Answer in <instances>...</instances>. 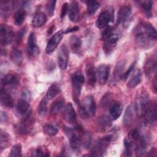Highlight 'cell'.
<instances>
[{"instance_id":"1","label":"cell","mask_w":157,"mask_h":157,"mask_svg":"<svg viewBox=\"0 0 157 157\" xmlns=\"http://www.w3.org/2000/svg\"><path fill=\"white\" fill-rule=\"evenodd\" d=\"M78 111L83 118L93 117L96 111V104L94 97L88 95L85 98L83 102L79 105Z\"/></svg>"},{"instance_id":"2","label":"cell","mask_w":157,"mask_h":157,"mask_svg":"<svg viewBox=\"0 0 157 157\" xmlns=\"http://www.w3.org/2000/svg\"><path fill=\"white\" fill-rule=\"evenodd\" d=\"M112 136L109 135L97 140L91 148V153L93 156H102L112 140Z\"/></svg>"},{"instance_id":"3","label":"cell","mask_w":157,"mask_h":157,"mask_svg":"<svg viewBox=\"0 0 157 157\" xmlns=\"http://www.w3.org/2000/svg\"><path fill=\"white\" fill-rule=\"evenodd\" d=\"M71 82L73 96L75 101H77L80 96L82 88L85 82V77L82 73L76 72L72 75Z\"/></svg>"},{"instance_id":"4","label":"cell","mask_w":157,"mask_h":157,"mask_svg":"<svg viewBox=\"0 0 157 157\" xmlns=\"http://www.w3.org/2000/svg\"><path fill=\"white\" fill-rule=\"evenodd\" d=\"M69 142L71 149L75 152H78L80 150L81 145L82 144V131L81 128H77L73 132L72 130L69 131Z\"/></svg>"},{"instance_id":"5","label":"cell","mask_w":157,"mask_h":157,"mask_svg":"<svg viewBox=\"0 0 157 157\" xmlns=\"http://www.w3.org/2000/svg\"><path fill=\"white\" fill-rule=\"evenodd\" d=\"M13 31L12 28L7 25L1 24L0 26V43L2 46L10 44L13 40Z\"/></svg>"},{"instance_id":"6","label":"cell","mask_w":157,"mask_h":157,"mask_svg":"<svg viewBox=\"0 0 157 157\" xmlns=\"http://www.w3.org/2000/svg\"><path fill=\"white\" fill-rule=\"evenodd\" d=\"M69 51L66 45H62L58 53V64L61 70H65L68 64Z\"/></svg>"},{"instance_id":"7","label":"cell","mask_w":157,"mask_h":157,"mask_svg":"<svg viewBox=\"0 0 157 157\" xmlns=\"http://www.w3.org/2000/svg\"><path fill=\"white\" fill-rule=\"evenodd\" d=\"M156 102L150 103L145 113L142 115L145 123L152 124L156 120Z\"/></svg>"},{"instance_id":"8","label":"cell","mask_w":157,"mask_h":157,"mask_svg":"<svg viewBox=\"0 0 157 157\" xmlns=\"http://www.w3.org/2000/svg\"><path fill=\"white\" fill-rule=\"evenodd\" d=\"M27 52L30 56H36L39 53V48L37 44L36 35L34 33H31L28 36L27 42Z\"/></svg>"},{"instance_id":"9","label":"cell","mask_w":157,"mask_h":157,"mask_svg":"<svg viewBox=\"0 0 157 157\" xmlns=\"http://www.w3.org/2000/svg\"><path fill=\"white\" fill-rule=\"evenodd\" d=\"M64 31H59L55 33L49 40L47 47H46V52L47 53H50L53 52L56 48L58 47L59 43L61 40L63 38V36L64 34Z\"/></svg>"},{"instance_id":"10","label":"cell","mask_w":157,"mask_h":157,"mask_svg":"<svg viewBox=\"0 0 157 157\" xmlns=\"http://www.w3.org/2000/svg\"><path fill=\"white\" fill-rule=\"evenodd\" d=\"M16 109L17 113L24 118L30 116L31 107L28 101L24 99H19L17 103Z\"/></svg>"},{"instance_id":"11","label":"cell","mask_w":157,"mask_h":157,"mask_svg":"<svg viewBox=\"0 0 157 157\" xmlns=\"http://www.w3.org/2000/svg\"><path fill=\"white\" fill-rule=\"evenodd\" d=\"M63 118L67 122L71 124H74L76 122V113L71 102L67 103L64 109Z\"/></svg>"},{"instance_id":"12","label":"cell","mask_w":157,"mask_h":157,"mask_svg":"<svg viewBox=\"0 0 157 157\" xmlns=\"http://www.w3.org/2000/svg\"><path fill=\"white\" fill-rule=\"evenodd\" d=\"M136 42L137 45L142 48L148 47L152 40L138 28L136 29Z\"/></svg>"},{"instance_id":"13","label":"cell","mask_w":157,"mask_h":157,"mask_svg":"<svg viewBox=\"0 0 157 157\" xmlns=\"http://www.w3.org/2000/svg\"><path fill=\"white\" fill-rule=\"evenodd\" d=\"M131 13V9L127 6H121L117 14V23L123 24L125 23L130 17Z\"/></svg>"},{"instance_id":"14","label":"cell","mask_w":157,"mask_h":157,"mask_svg":"<svg viewBox=\"0 0 157 157\" xmlns=\"http://www.w3.org/2000/svg\"><path fill=\"white\" fill-rule=\"evenodd\" d=\"M137 28L145 33L151 40H156L157 33L155 28L148 23H144L137 26Z\"/></svg>"},{"instance_id":"15","label":"cell","mask_w":157,"mask_h":157,"mask_svg":"<svg viewBox=\"0 0 157 157\" xmlns=\"http://www.w3.org/2000/svg\"><path fill=\"white\" fill-rule=\"evenodd\" d=\"M98 78L101 85H104L109 77L110 67L107 64H102L98 69Z\"/></svg>"},{"instance_id":"16","label":"cell","mask_w":157,"mask_h":157,"mask_svg":"<svg viewBox=\"0 0 157 157\" xmlns=\"http://www.w3.org/2000/svg\"><path fill=\"white\" fill-rule=\"evenodd\" d=\"M111 19L112 16L110 13L108 11H103L99 14L96 21V26L99 29L105 28L107 26Z\"/></svg>"},{"instance_id":"17","label":"cell","mask_w":157,"mask_h":157,"mask_svg":"<svg viewBox=\"0 0 157 157\" xmlns=\"http://www.w3.org/2000/svg\"><path fill=\"white\" fill-rule=\"evenodd\" d=\"M137 113L135 105H129L127 107L123 117V123L125 126H129L134 121Z\"/></svg>"},{"instance_id":"18","label":"cell","mask_w":157,"mask_h":157,"mask_svg":"<svg viewBox=\"0 0 157 157\" xmlns=\"http://www.w3.org/2000/svg\"><path fill=\"white\" fill-rule=\"evenodd\" d=\"M85 74L87 83L90 86H93L96 81V75L94 65L92 63H88L85 67Z\"/></svg>"},{"instance_id":"19","label":"cell","mask_w":157,"mask_h":157,"mask_svg":"<svg viewBox=\"0 0 157 157\" xmlns=\"http://www.w3.org/2000/svg\"><path fill=\"white\" fill-rule=\"evenodd\" d=\"M80 14L79 4L77 1H72L69 8V17L70 20L73 22L78 21Z\"/></svg>"},{"instance_id":"20","label":"cell","mask_w":157,"mask_h":157,"mask_svg":"<svg viewBox=\"0 0 157 157\" xmlns=\"http://www.w3.org/2000/svg\"><path fill=\"white\" fill-rule=\"evenodd\" d=\"M0 101L1 105L7 107L11 108L13 106V99L12 96L6 90L1 88V96H0Z\"/></svg>"},{"instance_id":"21","label":"cell","mask_w":157,"mask_h":157,"mask_svg":"<svg viewBox=\"0 0 157 157\" xmlns=\"http://www.w3.org/2000/svg\"><path fill=\"white\" fill-rule=\"evenodd\" d=\"M123 111V105L121 102H113L109 108V113L111 119L115 120L121 115Z\"/></svg>"},{"instance_id":"22","label":"cell","mask_w":157,"mask_h":157,"mask_svg":"<svg viewBox=\"0 0 157 157\" xmlns=\"http://www.w3.org/2000/svg\"><path fill=\"white\" fill-rule=\"evenodd\" d=\"M29 118L30 116L27 118H25L24 120L17 126V129L20 134H26L31 131L32 124L31 123V120H29Z\"/></svg>"},{"instance_id":"23","label":"cell","mask_w":157,"mask_h":157,"mask_svg":"<svg viewBox=\"0 0 157 157\" xmlns=\"http://www.w3.org/2000/svg\"><path fill=\"white\" fill-rule=\"evenodd\" d=\"M142 72L140 69L136 70L131 78L129 80L127 83V86L130 88H134L137 86L142 80Z\"/></svg>"},{"instance_id":"24","label":"cell","mask_w":157,"mask_h":157,"mask_svg":"<svg viewBox=\"0 0 157 157\" xmlns=\"http://www.w3.org/2000/svg\"><path fill=\"white\" fill-rule=\"evenodd\" d=\"M64 105V99L63 98H61L55 101L52 104L50 107V114L52 115H55L58 114L63 108Z\"/></svg>"},{"instance_id":"25","label":"cell","mask_w":157,"mask_h":157,"mask_svg":"<svg viewBox=\"0 0 157 157\" xmlns=\"http://www.w3.org/2000/svg\"><path fill=\"white\" fill-rule=\"evenodd\" d=\"M125 63L124 61H119L115 68L113 76H112V82L113 83H116L117 81H118L119 78H121V76L122 75V72L123 71V69L124 67Z\"/></svg>"},{"instance_id":"26","label":"cell","mask_w":157,"mask_h":157,"mask_svg":"<svg viewBox=\"0 0 157 157\" xmlns=\"http://www.w3.org/2000/svg\"><path fill=\"white\" fill-rule=\"evenodd\" d=\"M47 21L46 15L42 12L37 13L32 20V25L35 28H39L43 26Z\"/></svg>"},{"instance_id":"27","label":"cell","mask_w":157,"mask_h":157,"mask_svg":"<svg viewBox=\"0 0 157 157\" xmlns=\"http://www.w3.org/2000/svg\"><path fill=\"white\" fill-rule=\"evenodd\" d=\"M18 77L12 74H7L4 75L1 78V83L4 85H16L18 83Z\"/></svg>"},{"instance_id":"28","label":"cell","mask_w":157,"mask_h":157,"mask_svg":"<svg viewBox=\"0 0 157 157\" xmlns=\"http://www.w3.org/2000/svg\"><path fill=\"white\" fill-rule=\"evenodd\" d=\"M61 92L60 87L55 83L52 84L47 90L46 97L48 99L50 100L55 98Z\"/></svg>"},{"instance_id":"29","label":"cell","mask_w":157,"mask_h":157,"mask_svg":"<svg viewBox=\"0 0 157 157\" xmlns=\"http://www.w3.org/2000/svg\"><path fill=\"white\" fill-rule=\"evenodd\" d=\"M10 58L14 64L20 65L23 61L21 52L17 48H13L10 53Z\"/></svg>"},{"instance_id":"30","label":"cell","mask_w":157,"mask_h":157,"mask_svg":"<svg viewBox=\"0 0 157 157\" xmlns=\"http://www.w3.org/2000/svg\"><path fill=\"white\" fill-rule=\"evenodd\" d=\"M69 43L72 50L74 52H78L82 45V40L77 36H72L70 38Z\"/></svg>"},{"instance_id":"31","label":"cell","mask_w":157,"mask_h":157,"mask_svg":"<svg viewBox=\"0 0 157 157\" xmlns=\"http://www.w3.org/2000/svg\"><path fill=\"white\" fill-rule=\"evenodd\" d=\"M26 17V12L25 10H18L14 15V23L17 26L21 25L25 21Z\"/></svg>"},{"instance_id":"32","label":"cell","mask_w":157,"mask_h":157,"mask_svg":"<svg viewBox=\"0 0 157 157\" xmlns=\"http://www.w3.org/2000/svg\"><path fill=\"white\" fill-rule=\"evenodd\" d=\"M10 144V136L5 131L1 130L0 135V147L2 150L4 148H7Z\"/></svg>"},{"instance_id":"33","label":"cell","mask_w":157,"mask_h":157,"mask_svg":"<svg viewBox=\"0 0 157 157\" xmlns=\"http://www.w3.org/2000/svg\"><path fill=\"white\" fill-rule=\"evenodd\" d=\"M97 123L102 128H107L111 126L112 119L109 117L102 115L98 118Z\"/></svg>"},{"instance_id":"34","label":"cell","mask_w":157,"mask_h":157,"mask_svg":"<svg viewBox=\"0 0 157 157\" xmlns=\"http://www.w3.org/2000/svg\"><path fill=\"white\" fill-rule=\"evenodd\" d=\"M86 2L87 6V12L90 15L94 13L100 6L99 2L96 1H87Z\"/></svg>"},{"instance_id":"35","label":"cell","mask_w":157,"mask_h":157,"mask_svg":"<svg viewBox=\"0 0 157 157\" xmlns=\"http://www.w3.org/2000/svg\"><path fill=\"white\" fill-rule=\"evenodd\" d=\"M140 134L137 129H131L128 134V140L132 145L136 144L140 137Z\"/></svg>"},{"instance_id":"36","label":"cell","mask_w":157,"mask_h":157,"mask_svg":"<svg viewBox=\"0 0 157 157\" xmlns=\"http://www.w3.org/2000/svg\"><path fill=\"white\" fill-rule=\"evenodd\" d=\"M37 111L39 115L41 117H44L46 115L47 112V101L45 98H43L39 104Z\"/></svg>"},{"instance_id":"37","label":"cell","mask_w":157,"mask_h":157,"mask_svg":"<svg viewBox=\"0 0 157 157\" xmlns=\"http://www.w3.org/2000/svg\"><path fill=\"white\" fill-rule=\"evenodd\" d=\"M43 131L45 134L50 136H54L58 133L57 128L49 123H47L43 126Z\"/></svg>"},{"instance_id":"38","label":"cell","mask_w":157,"mask_h":157,"mask_svg":"<svg viewBox=\"0 0 157 157\" xmlns=\"http://www.w3.org/2000/svg\"><path fill=\"white\" fill-rule=\"evenodd\" d=\"M156 60H151L149 59L147 61V63L145 64V72L148 74H150L151 72H153L154 71H156Z\"/></svg>"},{"instance_id":"39","label":"cell","mask_w":157,"mask_h":157,"mask_svg":"<svg viewBox=\"0 0 157 157\" xmlns=\"http://www.w3.org/2000/svg\"><path fill=\"white\" fill-rule=\"evenodd\" d=\"M118 34L113 33L107 39L106 41H105L106 42L107 46L109 47H113L114 46L116 45L118 40Z\"/></svg>"},{"instance_id":"40","label":"cell","mask_w":157,"mask_h":157,"mask_svg":"<svg viewBox=\"0 0 157 157\" xmlns=\"http://www.w3.org/2000/svg\"><path fill=\"white\" fill-rule=\"evenodd\" d=\"M140 6L147 15L151 14V9L153 6V2L151 1H144L140 2Z\"/></svg>"},{"instance_id":"41","label":"cell","mask_w":157,"mask_h":157,"mask_svg":"<svg viewBox=\"0 0 157 157\" xmlns=\"http://www.w3.org/2000/svg\"><path fill=\"white\" fill-rule=\"evenodd\" d=\"M21 145L20 144H17L14 145L10 150V156L12 157H15V156H21Z\"/></svg>"},{"instance_id":"42","label":"cell","mask_w":157,"mask_h":157,"mask_svg":"<svg viewBox=\"0 0 157 157\" xmlns=\"http://www.w3.org/2000/svg\"><path fill=\"white\" fill-rule=\"evenodd\" d=\"M11 6L12 5L10 4V1H4L1 2V13L2 15H4V16L7 15L9 13L10 9H11Z\"/></svg>"},{"instance_id":"43","label":"cell","mask_w":157,"mask_h":157,"mask_svg":"<svg viewBox=\"0 0 157 157\" xmlns=\"http://www.w3.org/2000/svg\"><path fill=\"white\" fill-rule=\"evenodd\" d=\"M56 2V1H48L46 4V10L50 16H52L54 13Z\"/></svg>"},{"instance_id":"44","label":"cell","mask_w":157,"mask_h":157,"mask_svg":"<svg viewBox=\"0 0 157 157\" xmlns=\"http://www.w3.org/2000/svg\"><path fill=\"white\" fill-rule=\"evenodd\" d=\"M124 145L125 147V150H124V155L130 156L132 155V144L129 142L128 139H125L124 140Z\"/></svg>"},{"instance_id":"45","label":"cell","mask_w":157,"mask_h":157,"mask_svg":"<svg viewBox=\"0 0 157 157\" xmlns=\"http://www.w3.org/2000/svg\"><path fill=\"white\" fill-rule=\"evenodd\" d=\"M114 33L113 29L111 26H107L104 29L102 33V37L104 41H106L107 39Z\"/></svg>"},{"instance_id":"46","label":"cell","mask_w":157,"mask_h":157,"mask_svg":"<svg viewBox=\"0 0 157 157\" xmlns=\"http://www.w3.org/2000/svg\"><path fill=\"white\" fill-rule=\"evenodd\" d=\"M112 95L110 94H106L102 99V102H101V104L102 105V107H107V106H109V108L111 106V105L113 104V103H111L112 102Z\"/></svg>"},{"instance_id":"47","label":"cell","mask_w":157,"mask_h":157,"mask_svg":"<svg viewBox=\"0 0 157 157\" xmlns=\"http://www.w3.org/2000/svg\"><path fill=\"white\" fill-rule=\"evenodd\" d=\"M136 61L133 62L131 64V65L129 66V67L128 69V70L122 74V75L121 76V78H121V80L125 81L128 78V77L129 76V75L132 73V71L134 68V66L136 65Z\"/></svg>"},{"instance_id":"48","label":"cell","mask_w":157,"mask_h":157,"mask_svg":"<svg viewBox=\"0 0 157 157\" xmlns=\"http://www.w3.org/2000/svg\"><path fill=\"white\" fill-rule=\"evenodd\" d=\"M33 156H48L50 155L48 152H45L41 147H39L33 152Z\"/></svg>"},{"instance_id":"49","label":"cell","mask_w":157,"mask_h":157,"mask_svg":"<svg viewBox=\"0 0 157 157\" xmlns=\"http://www.w3.org/2000/svg\"><path fill=\"white\" fill-rule=\"evenodd\" d=\"M68 9H69V5L67 2H65L63 4L62 6V7H61V15H60V17H61V18L63 19L66 15L67 11H68Z\"/></svg>"},{"instance_id":"50","label":"cell","mask_w":157,"mask_h":157,"mask_svg":"<svg viewBox=\"0 0 157 157\" xmlns=\"http://www.w3.org/2000/svg\"><path fill=\"white\" fill-rule=\"evenodd\" d=\"M25 33V28H23L21 29L19 32L17 34V41L18 43L20 42L23 36H24V34Z\"/></svg>"},{"instance_id":"51","label":"cell","mask_w":157,"mask_h":157,"mask_svg":"<svg viewBox=\"0 0 157 157\" xmlns=\"http://www.w3.org/2000/svg\"><path fill=\"white\" fill-rule=\"evenodd\" d=\"M8 120V116L6 114V112L1 111V122L2 123H6Z\"/></svg>"},{"instance_id":"52","label":"cell","mask_w":157,"mask_h":157,"mask_svg":"<svg viewBox=\"0 0 157 157\" xmlns=\"http://www.w3.org/2000/svg\"><path fill=\"white\" fill-rule=\"evenodd\" d=\"M78 27L77 26H74L72 28H70V29H67L66 31L64 32V33H71V32H73V31H77L78 30Z\"/></svg>"}]
</instances>
